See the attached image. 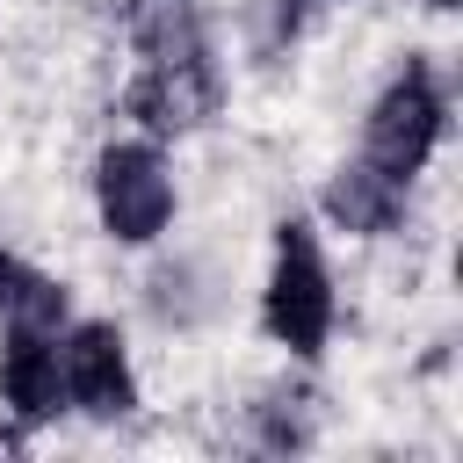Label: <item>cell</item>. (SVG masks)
Instances as JSON below:
<instances>
[{"label":"cell","instance_id":"4","mask_svg":"<svg viewBox=\"0 0 463 463\" xmlns=\"http://www.w3.org/2000/svg\"><path fill=\"white\" fill-rule=\"evenodd\" d=\"M58 369H65V405L87 420H130L137 412V369L116 333V318H72L58 333Z\"/></svg>","mask_w":463,"mask_h":463},{"label":"cell","instance_id":"2","mask_svg":"<svg viewBox=\"0 0 463 463\" xmlns=\"http://www.w3.org/2000/svg\"><path fill=\"white\" fill-rule=\"evenodd\" d=\"M94 217L116 246H152L174 224V166L159 137H116L94 159Z\"/></svg>","mask_w":463,"mask_h":463},{"label":"cell","instance_id":"8","mask_svg":"<svg viewBox=\"0 0 463 463\" xmlns=\"http://www.w3.org/2000/svg\"><path fill=\"white\" fill-rule=\"evenodd\" d=\"M7 326H29V333H65V326H72V297H65V282H51V275L22 268L14 297H7Z\"/></svg>","mask_w":463,"mask_h":463},{"label":"cell","instance_id":"3","mask_svg":"<svg viewBox=\"0 0 463 463\" xmlns=\"http://www.w3.org/2000/svg\"><path fill=\"white\" fill-rule=\"evenodd\" d=\"M441 130H449V101H441V87H434V65H405L376 101H369V123H362V159L376 166V174H391V181H405L412 188V174L434 159V145H441Z\"/></svg>","mask_w":463,"mask_h":463},{"label":"cell","instance_id":"7","mask_svg":"<svg viewBox=\"0 0 463 463\" xmlns=\"http://www.w3.org/2000/svg\"><path fill=\"white\" fill-rule=\"evenodd\" d=\"M318 217H326L333 232H347V239H383V232L405 217V181L376 174L369 159H347V166L326 174V188H318Z\"/></svg>","mask_w":463,"mask_h":463},{"label":"cell","instance_id":"1","mask_svg":"<svg viewBox=\"0 0 463 463\" xmlns=\"http://www.w3.org/2000/svg\"><path fill=\"white\" fill-rule=\"evenodd\" d=\"M333 268L318 253V232L304 217H282L275 224V260H268V289H260V326L275 347H289L297 362H318L326 340H333Z\"/></svg>","mask_w":463,"mask_h":463},{"label":"cell","instance_id":"9","mask_svg":"<svg viewBox=\"0 0 463 463\" xmlns=\"http://www.w3.org/2000/svg\"><path fill=\"white\" fill-rule=\"evenodd\" d=\"M14 282H22V260L0 246V311H7V297H14Z\"/></svg>","mask_w":463,"mask_h":463},{"label":"cell","instance_id":"5","mask_svg":"<svg viewBox=\"0 0 463 463\" xmlns=\"http://www.w3.org/2000/svg\"><path fill=\"white\" fill-rule=\"evenodd\" d=\"M123 116H130L145 137H181V130L210 123V116H217L210 43H203V51H181V58H145L137 80L123 87Z\"/></svg>","mask_w":463,"mask_h":463},{"label":"cell","instance_id":"6","mask_svg":"<svg viewBox=\"0 0 463 463\" xmlns=\"http://www.w3.org/2000/svg\"><path fill=\"white\" fill-rule=\"evenodd\" d=\"M0 405L22 420V427H43L65 412V369H58V333H29V326H7V347H0Z\"/></svg>","mask_w":463,"mask_h":463},{"label":"cell","instance_id":"10","mask_svg":"<svg viewBox=\"0 0 463 463\" xmlns=\"http://www.w3.org/2000/svg\"><path fill=\"white\" fill-rule=\"evenodd\" d=\"M427 7H441V14H456V7H463V0H427Z\"/></svg>","mask_w":463,"mask_h":463}]
</instances>
